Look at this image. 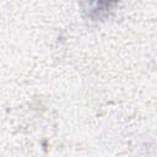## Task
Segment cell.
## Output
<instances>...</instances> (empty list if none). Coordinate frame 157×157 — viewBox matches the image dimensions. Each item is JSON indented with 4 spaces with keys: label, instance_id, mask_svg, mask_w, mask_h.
<instances>
[{
    "label": "cell",
    "instance_id": "1",
    "mask_svg": "<svg viewBox=\"0 0 157 157\" xmlns=\"http://www.w3.org/2000/svg\"><path fill=\"white\" fill-rule=\"evenodd\" d=\"M115 0H94V5H93V10H105L107 7H109L110 2H113Z\"/></svg>",
    "mask_w": 157,
    "mask_h": 157
}]
</instances>
